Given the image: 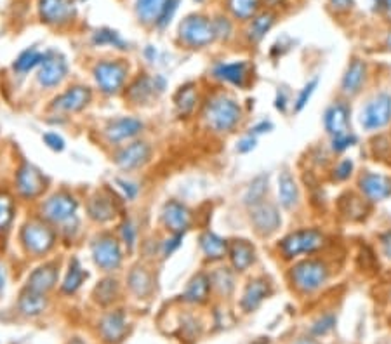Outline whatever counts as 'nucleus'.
Segmentation results:
<instances>
[{
    "instance_id": "obj_29",
    "label": "nucleus",
    "mask_w": 391,
    "mask_h": 344,
    "mask_svg": "<svg viewBox=\"0 0 391 344\" xmlns=\"http://www.w3.org/2000/svg\"><path fill=\"white\" fill-rule=\"evenodd\" d=\"M127 283H129V289L137 296V298H146L153 291V278H151V273L148 271V268L144 266H134L131 269L129 276H127Z\"/></svg>"
},
{
    "instance_id": "obj_18",
    "label": "nucleus",
    "mask_w": 391,
    "mask_h": 344,
    "mask_svg": "<svg viewBox=\"0 0 391 344\" xmlns=\"http://www.w3.org/2000/svg\"><path fill=\"white\" fill-rule=\"evenodd\" d=\"M143 129L144 124L136 117H119L115 120H110L104 129V137L110 144H120L136 137Z\"/></svg>"
},
{
    "instance_id": "obj_21",
    "label": "nucleus",
    "mask_w": 391,
    "mask_h": 344,
    "mask_svg": "<svg viewBox=\"0 0 391 344\" xmlns=\"http://www.w3.org/2000/svg\"><path fill=\"white\" fill-rule=\"evenodd\" d=\"M360 190L370 202H381L391 195V180L377 172H367L360 178Z\"/></svg>"
},
{
    "instance_id": "obj_53",
    "label": "nucleus",
    "mask_w": 391,
    "mask_h": 344,
    "mask_svg": "<svg viewBox=\"0 0 391 344\" xmlns=\"http://www.w3.org/2000/svg\"><path fill=\"white\" fill-rule=\"evenodd\" d=\"M214 28H216V35H218V39H230L231 35V23L228 21L227 18H218L214 19Z\"/></svg>"
},
{
    "instance_id": "obj_12",
    "label": "nucleus",
    "mask_w": 391,
    "mask_h": 344,
    "mask_svg": "<svg viewBox=\"0 0 391 344\" xmlns=\"http://www.w3.org/2000/svg\"><path fill=\"white\" fill-rule=\"evenodd\" d=\"M167 87V80L162 75H140L127 87V97L134 104H146L153 97H158Z\"/></svg>"
},
{
    "instance_id": "obj_48",
    "label": "nucleus",
    "mask_w": 391,
    "mask_h": 344,
    "mask_svg": "<svg viewBox=\"0 0 391 344\" xmlns=\"http://www.w3.org/2000/svg\"><path fill=\"white\" fill-rule=\"evenodd\" d=\"M356 136L353 133H348V134H343V136H338V137H330V146H332L334 151H338V153H341V151L348 150V148H352L353 144H356Z\"/></svg>"
},
{
    "instance_id": "obj_55",
    "label": "nucleus",
    "mask_w": 391,
    "mask_h": 344,
    "mask_svg": "<svg viewBox=\"0 0 391 344\" xmlns=\"http://www.w3.org/2000/svg\"><path fill=\"white\" fill-rule=\"evenodd\" d=\"M287 101H289V97H287V93H285L284 89H278V93H276V97H275V108L280 113H285L287 111Z\"/></svg>"
},
{
    "instance_id": "obj_28",
    "label": "nucleus",
    "mask_w": 391,
    "mask_h": 344,
    "mask_svg": "<svg viewBox=\"0 0 391 344\" xmlns=\"http://www.w3.org/2000/svg\"><path fill=\"white\" fill-rule=\"evenodd\" d=\"M278 200H280L282 207L287 211L294 209L299 202L298 183L289 171L280 172V176H278Z\"/></svg>"
},
{
    "instance_id": "obj_19",
    "label": "nucleus",
    "mask_w": 391,
    "mask_h": 344,
    "mask_svg": "<svg viewBox=\"0 0 391 344\" xmlns=\"http://www.w3.org/2000/svg\"><path fill=\"white\" fill-rule=\"evenodd\" d=\"M350 124V106L343 101H336L330 104L323 113V127L330 137H338L348 134Z\"/></svg>"
},
{
    "instance_id": "obj_2",
    "label": "nucleus",
    "mask_w": 391,
    "mask_h": 344,
    "mask_svg": "<svg viewBox=\"0 0 391 344\" xmlns=\"http://www.w3.org/2000/svg\"><path fill=\"white\" fill-rule=\"evenodd\" d=\"M21 245L25 251L32 256H44L49 254L56 245V231L46 219H32L25 222L21 228Z\"/></svg>"
},
{
    "instance_id": "obj_25",
    "label": "nucleus",
    "mask_w": 391,
    "mask_h": 344,
    "mask_svg": "<svg viewBox=\"0 0 391 344\" xmlns=\"http://www.w3.org/2000/svg\"><path fill=\"white\" fill-rule=\"evenodd\" d=\"M228 258H230L231 266L237 271H245V269H249L254 265L256 249L249 240L237 238L231 244H228Z\"/></svg>"
},
{
    "instance_id": "obj_27",
    "label": "nucleus",
    "mask_w": 391,
    "mask_h": 344,
    "mask_svg": "<svg viewBox=\"0 0 391 344\" xmlns=\"http://www.w3.org/2000/svg\"><path fill=\"white\" fill-rule=\"evenodd\" d=\"M365 77H367L365 63L360 61V59H353L341 80L343 94H346V96H356V94L360 93V89H362L363 82H365Z\"/></svg>"
},
{
    "instance_id": "obj_16",
    "label": "nucleus",
    "mask_w": 391,
    "mask_h": 344,
    "mask_svg": "<svg viewBox=\"0 0 391 344\" xmlns=\"http://www.w3.org/2000/svg\"><path fill=\"white\" fill-rule=\"evenodd\" d=\"M93 101V90L87 86H73L54 97L53 110L59 113H79Z\"/></svg>"
},
{
    "instance_id": "obj_1",
    "label": "nucleus",
    "mask_w": 391,
    "mask_h": 344,
    "mask_svg": "<svg viewBox=\"0 0 391 344\" xmlns=\"http://www.w3.org/2000/svg\"><path fill=\"white\" fill-rule=\"evenodd\" d=\"M204 119L214 133H231L242 120V108L228 94H218L205 104Z\"/></svg>"
},
{
    "instance_id": "obj_9",
    "label": "nucleus",
    "mask_w": 391,
    "mask_h": 344,
    "mask_svg": "<svg viewBox=\"0 0 391 344\" xmlns=\"http://www.w3.org/2000/svg\"><path fill=\"white\" fill-rule=\"evenodd\" d=\"M360 126L365 131H381L391 122V94L379 93L360 110Z\"/></svg>"
},
{
    "instance_id": "obj_23",
    "label": "nucleus",
    "mask_w": 391,
    "mask_h": 344,
    "mask_svg": "<svg viewBox=\"0 0 391 344\" xmlns=\"http://www.w3.org/2000/svg\"><path fill=\"white\" fill-rule=\"evenodd\" d=\"M87 216L93 219L94 222H110L111 219L117 216V205L113 202V198L106 193H94L89 198V204H87Z\"/></svg>"
},
{
    "instance_id": "obj_63",
    "label": "nucleus",
    "mask_w": 391,
    "mask_h": 344,
    "mask_svg": "<svg viewBox=\"0 0 391 344\" xmlns=\"http://www.w3.org/2000/svg\"><path fill=\"white\" fill-rule=\"evenodd\" d=\"M256 344H263V343H256Z\"/></svg>"
},
{
    "instance_id": "obj_31",
    "label": "nucleus",
    "mask_w": 391,
    "mask_h": 344,
    "mask_svg": "<svg viewBox=\"0 0 391 344\" xmlns=\"http://www.w3.org/2000/svg\"><path fill=\"white\" fill-rule=\"evenodd\" d=\"M200 249L207 259L221 261L228 254V242L212 231H205L200 235Z\"/></svg>"
},
{
    "instance_id": "obj_62",
    "label": "nucleus",
    "mask_w": 391,
    "mask_h": 344,
    "mask_svg": "<svg viewBox=\"0 0 391 344\" xmlns=\"http://www.w3.org/2000/svg\"><path fill=\"white\" fill-rule=\"evenodd\" d=\"M386 46H388V49H391V32L388 33V37H386Z\"/></svg>"
},
{
    "instance_id": "obj_4",
    "label": "nucleus",
    "mask_w": 391,
    "mask_h": 344,
    "mask_svg": "<svg viewBox=\"0 0 391 344\" xmlns=\"http://www.w3.org/2000/svg\"><path fill=\"white\" fill-rule=\"evenodd\" d=\"M180 40L191 49H200L218 39L214 21L202 15H190L180 23Z\"/></svg>"
},
{
    "instance_id": "obj_20",
    "label": "nucleus",
    "mask_w": 391,
    "mask_h": 344,
    "mask_svg": "<svg viewBox=\"0 0 391 344\" xmlns=\"http://www.w3.org/2000/svg\"><path fill=\"white\" fill-rule=\"evenodd\" d=\"M58 276L59 266L56 262H46V265L39 266V268H35L30 273L28 280H26V289L40 292V294H47L56 287Z\"/></svg>"
},
{
    "instance_id": "obj_17",
    "label": "nucleus",
    "mask_w": 391,
    "mask_h": 344,
    "mask_svg": "<svg viewBox=\"0 0 391 344\" xmlns=\"http://www.w3.org/2000/svg\"><path fill=\"white\" fill-rule=\"evenodd\" d=\"M160 219L171 233H187V229L191 226L190 209L178 200L165 202L160 212Z\"/></svg>"
},
{
    "instance_id": "obj_7",
    "label": "nucleus",
    "mask_w": 391,
    "mask_h": 344,
    "mask_svg": "<svg viewBox=\"0 0 391 344\" xmlns=\"http://www.w3.org/2000/svg\"><path fill=\"white\" fill-rule=\"evenodd\" d=\"M77 211H79V200L68 191H58L50 195L40 205V216L47 222L54 224H66L72 219H75Z\"/></svg>"
},
{
    "instance_id": "obj_49",
    "label": "nucleus",
    "mask_w": 391,
    "mask_h": 344,
    "mask_svg": "<svg viewBox=\"0 0 391 344\" xmlns=\"http://www.w3.org/2000/svg\"><path fill=\"white\" fill-rule=\"evenodd\" d=\"M42 141H44V144H46V146L53 151H63L66 148L65 140H63L61 134H58V133H46L42 136Z\"/></svg>"
},
{
    "instance_id": "obj_43",
    "label": "nucleus",
    "mask_w": 391,
    "mask_h": 344,
    "mask_svg": "<svg viewBox=\"0 0 391 344\" xmlns=\"http://www.w3.org/2000/svg\"><path fill=\"white\" fill-rule=\"evenodd\" d=\"M15 218V200L9 193H0V229H6Z\"/></svg>"
},
{
    "instance_id": "obj_38",
    "label": "nucleus",
    "mask_w": 391,
    "mask_h": 344,
    "mask_svg": "<svg viewBox=\"0 0 391 344\" xmlns=\"http://www.w3.org/2000/svg\"><path fill=\"white\" fill-rule=\"evenodd\" d=\"M119 282L115 278H104L94 289V299H96L99 305L108 306L115 301L117 296H119Z\"/></svg>"
},
{
    "instance_id": "obj_47",
    "label": "nucleus",
    "mask_w": 391,
    "mask_h": 344,
    "mask_svg": "<svg viewBox=\"0 0 391 344\" xmlns=\"http://www.w3.org/2000/svg\"><path fill=\"white\" fill-rule=\"evenodd\" d=\"M183 238L184 233H171V237H167L162 242V256H164V258H171V256L181 247Z\"/></svg>"
},
{
    "instance_id": "obj_56",
    "label": "nucleus",
    "mask_w": 391,
    "mask_h": 344,
    "mask_svg": "<svg viewBox=\"0 0 391 344\" xmlns=\"http://www.w3.org/2000/svg\"><path fill=\"white\" fill-rule=\"evenodd\" d=\"M269 131H273V124L269 122V120H261V122H258L254 127H252L251 134L252 136H259V134L269 133Z\"/></svg>"
},
{
    "instance_id": "obj_36",
    "label": "nucleus",
    "mask_w": 391,
    "mask_h": 344,
    "mask_svg": "<svg viewBox=\"0 0 391 344\" xmlns=\"http://www.w3.org/2000/svg\"><path fill=\"white\" fill-rule=\"evenodd\" d=\"M93 44L96 47H115V49L126 50L129 49V44L120 37L119 32L110 28H101L93 33Z\"/></svg>"
},
{
    "instance_id": "obj_34",
    "label": "nucleus",
    "mask_w": 391,
    "mask_h": 344,
    "mask_svg": "<svg viewBox=\"0 0 391 344\" xmlns=\"http://www.w3.org/2000/svg\"><path fill=\"white\" fill-rule=\"evenodd\" d=\"M46 308H47L46 294H40V292L26 289V291L21 294V298H19V312L26 316L40 315Z\"/></svg>"
},
{
    "instance_id": "obj_30",
    "label": "nucleus",
    "mask_w": 391,
    "mask_h": 344,
    "mask_svg": "<svg viewBox=\"0 0 391 344\" xmlns=\"http://www.w3.org/2000/svg\"><path fill=\"white\" fill-rule=\"evenodd\" d=\"M211 289V278L207 275H204V273H198L188 283L187 291L183 292V299L187 303H191V305H200V303H204L209 298Z\"/></svg>"
},
{
    "instance_id": "obj_3",
    "label": "nucleus",
    "mask_w": 391,
    "mask_h": 344,
    "mask_svg": "<svg viewBox=\"0 0 391 344\" xmlns=\"http://www.w3.org/2000/svg\"><path fill=\"white\" fill-rule=\"evenodd\" d=\"M292 285L303 294H312L318 291L329 280V266L320 259H306L298 262L291 269Z\"/></svg>"
},
{
    "instance_id": "obj_6",
    "label": "nucleus",
    "mask_w": 391,
    "mask_h": 344,
    "mask_svg": "<svg viewBox=\"0 0 391 344\" xmlns=\"http://www.w3.org/2000/svg\"><path fill=\"white\" fill-rule=\"evenodd\" d=\"M323 242H325V238H323V235L320 233L318 229L305 228L282 238L278 249H280L282 256L285 259H294L298 256L313 254L318 249H322Z\"/></svg>"
},
{
    "instance_id": "obj_61",
    "label": "nucleus",
    "mask_w": 391,
    "mask_h": 344,
    "mask_svg": "<svg viewBox=\"0 0 391 344\" xmlns=\"http://www.w3.org/2000/svg\"><path fill=\"white\" fill-rule=\"evenodd\" d=\"M292 344H318V343H316L315 339H309V337H301V339H298Z\"/></svg>"
},
{
    "instance_id": "obj_42",
    "label": "nucleus",
    "mask_w": 391,
    "mask_h": 344,
    "mask_svg": "<svg viewBox=\"0 0 391 344\" xmlns=\"http://www.w3.org/2000/svg\"><path fill=\"white\" fill-rule=\"evenodd\" d=\"M211 285L214 287V289H218L219 294H225L228 296L231 291H233V273L230 271L228 268H218L214 273H212L211 276Z\"/></svg>"
},
{
    "instance_id": "obj_37",
    "label": "nucleus",
    "mask_w": 391,
    "mask_h": 344,
    "mask_svg": "<svg viewBox=\"0 0 391 344\" xmlns=\"http://www.w3.org/2000/svg\"><path fill=\"white\" fill-rule=\"evenodd\" d=\"M197 97V89H195L193 84H187V86L181 87L176 93V96H174V103H176L180 115H183V117L190 115L195 110Z\"/></svg>"
},
{
    "instance_id": "obj_13",
    "label": "nucleus",
    "mask_w": 391,
    "mask_h": 344,
    "mask_svg": "<svg viewBox=\"0 0 391 344\" xmlns=\"http://www.w3.org/2000/svg\"><path fill=\"white\" fill-rule=\"evenodd\" d=\"M40 19L47 25L63 26L73 21L77 8L73 0H39Z\"/></svg>"
},
{
    "instance_id": "obj_33",
    "label": "nucleus",
    "mask_w": 391,
    "mask_h": 344,
    "mask_svg": "<svg viewBox=\"0 0 391 344\" xmlns=\"http://www.w3.org/2000/svg\"><path fill=\"white\" fill-rule=\"evenodd\" d=\"M167 0H136L134 11L143 25H155Z\"/></svg>"
},
{
    "instance_id": "obj_10",
    "label": "nucleus",
    "mask_w": 391,
    "mask_h": 344,
    "mask_svg": "<svg viewBox=\"0 0 391 344\" xmlns=\"http://www.w3.org/2000/svg\"><path fill=\"white\" fill-rule=\"evenodd\" d=\"M15 184L18 195L25 200H37L47 188V178L30 162H23L16 171Z\"/></svg>"
},
{
    "instance_id": "obj_22",
    "label": "nucleus",
    "mask_w": 391,
    "mask_h": 344,
    "mask_svg": "<svg viewBox=\"0 0 391 344\" xmlns=\"http://www.w3.org/2000/svg\"><path fill=\"white\" fill-rule=\"evenodd\" d=\"M212 75L221 82H227L230 86L244 89L247 84L249 66L245 61H233V63H218L212 70Z\"/></svg>"
},
{
    "instance_id": "obj_57",
    "label": "nucleus",
    "mask_w": 391,
    "mask_h": 344,
    "mask_svg": "<svg viewBox=\"0 0 391 344\" xmlns=\"http://www.w3.org/2000/svg\"><path fill=\"white\" fill-rule=\"evenodd\" d=\"M353 2H355V0H330V6H332L336 11L343 12V11H350Z\"/></svg>"
},
{
    "instance_id": "obj_58",
    "label": "nucleus",
    "mask_w": 391,
    "mask_h": 344,
    "mask_svg": "<svg viewBox=\"0 0 391 344\" xmlns=\"http://www.w3.org/2000/svg\"><path fill=\"white\" fill-rule=\"evenodd\" d=\"M381 247H383L384 256L391 261V231H388L381 237Z\"/></svg>"
},
{
    "instance_id": "obj_14",
    "label": "nucleus",
    "mask_w": 391,
    "mask_h": 344,
    "mask_svg": "<svg viewBox=\"0 0 391 344\" xmlns=\"http://www.w3.org/2000/svg\"><path fill=\"white\" fill-rule=\"evenodd\" d=\"M251 222L261 237H269L275 231H278L282 224V218L276 205L269 204V202H261V204L252 207Z\"/></svg>"
},
{
    "instance_id": "obj_46",
    "label": "nucleus",
    "mask_w": 391,
    "mask_h": 344,
    "mask_svg": "<svg viewBox=\"0 0 391 344\" xmlns=\"http://www.w3.org/2000/svg\"><path fill=\"white\" fill-rule=\"evenodd\" d=\"M318 87V79H312L305 87L301 89V93L298 94L296 97V103H294V110L296 111H303L306 108V104L309 103L312 96L315 94V89Z\"/></svg>"
},
{
    "instance_id": "obj_39",
    "label": "nucleus",
    "mask_w": 391,
    "mask_h": 344,
    "mask_svg": "<svg viewBox=\"0 0 391 344\" xmlns=\"http://www.w3.org/2000/svg\"><path fill=\"white\" fill-rule=\"evenodd\" d=\"M273 23H275V16H273L271 12H263V15L256 16L247 30L249 39H251L252 42H259V40H263V37L271 30Z\"/></svg>"
},
{
    "instance_id": "obj_32",
    "label": "nucleus",
    "mask_w": 391,
    "mask_h": 344,
    "mask_svg": "<svg viewBox=\"0 0 391 344\" xmlns=\"http://www.w3.org/2000/svg\"><path fill=\"white\" fill-rule=\"evenodd\" d=\"M87 280V271L77 258H73L68 265V271H66L65 278L61 283V291L65 294H75L79 291L82 283Z\"/></svg>"
},
{
    "instance_id": "obj_52",
    "label": "nucleus",
    "mask_w": 391,
    "mask_h": 344,
    "mask_svg": "<svg viewBox=\"0 0 391 344\" xmlns=\"http://www.w3.org/2000/svg\"><path fill=\"white\" fill-rule=\"evenodd\" d=\"M334 323H336V318H334L332 315L322 316V318L316 320V322L313 323V332H315L316 336H323V334H327V332H330V330H332Z\"/></svg>"
},
{
    "instance_id": "obj_51",
    "label": "nucleus",
    "mask_w": 391,
    "mask_h": 344,
    "mask_svg": "<svg viewBox=\"0 0 391 344\" xmlns=\"http://www.w3.org/2000/svg\"><path fill=\"white\" fill-rule=\"evenodd\" d=\"M352 172H353V160L345 158V160L339 162V164L336 165V169H334V178L338 181H346L350 176H352Z\"/></svg>"
},
{
    "instance_id": "obj_54",
    "label": "nucleus",
    "mask_w": 391,
    "mask_h": 344,
    "mask_svg": "<svg viewBox=\"0 0 391 344\" xmlns=\"http://www.w3.org/2000/svg\"><path fill=\"white\" fill-rule=\"evenodd\" d=\"M256 143H258V140H256V136H252V134H249V136L242 137L240 141L237 143V151L238 153H251L252 150L256 148Z\"/></svg>"
},
{
    "instance_id": "obj_8",
    "label": "nucleus",
    "mask_w": 391,
    "mask_h": 344,
    "mask_svg": "<svg viewBox=\"0 0 391 344\" xmlns=\"http://www.w3.org/2000/svg\"><path fill=\"white\" fill-rule=\"evenodd\" d=\"M90 254H93L94 265L103 271H115L122 266L124 254L120 242L110 233H103L94 238L90 244Z\"/></svg>"
},
{
    "instance_id": "obj_40",
    "label": "nucleus",
    "mask_w": 391,
    "mask_h": 344,
    "mask_svg": "<svg viewBox=\"0 0 391 344\" xmlns=\"http://www.w3.org/2000/svg\"><path fill=\"white\" fill-rule=\"evenodd\" d=\"M266 191H268V176H258L245 191L244 204L252 205V207L261 204V202H265L263 198H265Z\"/></svg>"
},
{
    "instance_id": "obj_26",
    "label": "nucleus",
    "mask_w": 391,
    "mask_h": 344,
    "mask_svg": "<svg viewBox=\"0 0 391 344\" xmlns=\"http://www.w3.org/2000/svg\"><path fill=\"white\" fill-rule=\"evenodd\" d=\"M269 283L263 278L251 280L245 287L244 296L240 299V306L245 313H251L261 306V303L268 298Z\"/></svg>"
},
{
    "instance_id": "obj_15",
    "label": "nucleus",
    "mask_w": 391,
    "mask_h": 344,
    "mask_svg": "<svg viewBox=\"0 0 391 344\" xmlns=\"http://www.w3.org/2000/svg\"><path fill=\"white\" fill-rule=\"evenodd\" d=\"M151 146L146 141H134V143L122 146L115 155L117 167L122 171H136L150 162Z\"/></svg>"
},
{
    "instance_id": "obj_11",
    "label": "nucleus",
    "mask_w": 391,
    "mask_h": 344,
    "mask_svg": "<svg viewBox=\"0 0 391 344\" xmlns=\"http://www.w3.org/2000/svg\"><path fill=\"white\" fill-rule=\"evenodd\" d=\"M68 75V63L65 56L56 50H47L44 52V59L37 72V82L46 89L58 87Z\"/></svg>"
},
{
    "instance_id": "obj_44",
    "label": "nucleus",
    "mask_w": 391,
    "mask_h": 344,
    "mask_svg": "<svg viewBox=\"0 0 391 344\" xmlns=\"http://www.w3.org/2000/svg\"><path fill=\"white\" fill-rule=\"evenodd\" d=\"M120 238H122L124 245L127 247V251H134L137 242V229L134 226V222L131 219H126V221L120 224Z\"/></svg>"
},
{
    "instance_id": "obj_50",
    "label": "nucleus",
    "mask_w": 391,
    "mask_h": 344,
    "mask_svg": "<svg viewBox=\"0 0 391 344\" xmlns=\"http://www.w3.org/2000/svg\"><path fill=\"white\" fill-rule=\"evenodd\" d=\"M115 183L119 184V188L122 190L124 197H126L127 200L129 202L136 200L137 193H140V187H137L136 183H133V181H129V180H122V178H117Z\"/></svg>"
},
{
    "instance_id": "obj_45",
    "label": "nucleus",
    "mask_w": 391,
    "mask_h": 344,
    "mask_svg": "<svg viewBox=\"0 0 391 344\" xmlns=\"http://www.w3.org/2000/svg\"><path fill=\"white\" fill-rule=\"evenodd\" d=\"M178 8H180V0H167V2H165V6H164V9H162L160 16H158L157 23H155V25H157V28H160V30L167 28V26L171 25V21H173Z\"/></svg>"
},
{
    "instance_id": "obj_5",
    "label": "nucleus",
    "mask_w": 391,
    "mask_h": 344,
    "mask_svg": "<svg viewBox=\"0 0 391 344\" xmlns=\"http://www.w3.org/2000/svg\"><path fill=\"white\" fill-rule=\"evenodd\" d=\"M93 75L101 93L113 96L126 86L127 77H129V66L120 59H115V61L104 59V61L94 65Z\"/></svg>"
},
{
    "instance_id": "obj_41",
    "label": "nucleus",
    "mask_w": 391,
    "mask_h": 344,
    "mask_svg": "<svg viewBox=\"0 0 391 344\" xmlns=\"http://www.w3.org/2000/svg\"><path fill=\"white\" fill-rule=\"evenodd\" d=\"M259 0H228V9L237 19H251L258 12Z\"/></svg>"
},
{
    "instance_id": "obj_59",
    "label": "nucleus",
    "mask_w": 391,
    "mask_h": 344,
    "mask_svg": "<svg viewBox=\"0 0 391 344\" xmlns=\"http://www.w3.org/2000/svg\"><path fill=\"white\" fill-rule=\"evenodd\" d=\"M374 6H376L379 11L388 12L391 16V0H374Z\"/></svg>"
},
{
    "instance_id": "obj_35",
    "label": "nucleus",
    "mask_w": 391,
    "mask_h": 344,
    "mask_svg": "<svg viewBox=\"0 0 391 344\" xmlns=\"http://www.w3.org/2000/svg\"><path fill=\"white\" fill-rule=\"evenodd\" d=\"M42 59H44V52H40V50L35 49V47H28V49H25L23 52H19V56L16 57L15 63H12V68H15V72L25 75V73L39 68Z\"/></svg>"
},
{
    "instance_id": "obj_24",
    "label": "nucleus",
    "mask_w": 391,
    "mask_h": 344,
    "mask_svg": "<svg viewBox=\"0 0 391 344\" xmlns=\"http://www.w3.org/2000/svg\"><path fill=\"white\" fill-rule=\"evenodd\" d=\"M127 332L126 315L122 312H111L101 318L99 322V334L103 339L110 344L120 343Z\"/></svg>"
},
{
    "instance_id": "obj_60",
    "label": "nucleus",
    "mask_w": 391,
    "mask_h": 344,
    "mask_svg": "<svg viewBox=\"0 0 391 344\" xmlns=\"http://www.w3.org/2000/svg\"><path fill=\"white\" fill-rule=\"evenodd\" d=\"M6 280H8V273H6V266L0 262V291L4 289Z\"/></svg>"
}]
</instances>
